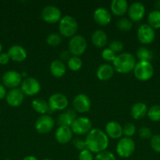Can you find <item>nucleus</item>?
Listing matches in <instances>:
<instances>
[{
    "label": "nucleus",
    "mask_w": 160,
    "mask_h": 160,
    "mask_svg": "<svg viewBox=\"0 0 160 160\" xmlns=\"http://www.w3.org/2000/svg\"><path fill=\"white\" fill-rule=\"evenodd\" d=\"M92 121L88 117H77L70 127L73 134L77 135L87 134L92 130Z\"/></svg>",
    "instance_id": "0eeeda50"
},
{
    "label": "nucleus",
    "mask_w": 160,
    "mask_h": 160,
    "mask_svg": "<svg viewBox=\"0 0 160 160\" xmlns=\"http://www.w3.org/2000/svg\"><path fill=\"white\" fill-rule=\"evenodd\" d=\"M72 144H73L74 146H75L77 149L79 150L80 152L86 148L85 141L82 140L79 138H74L73 141H72Z\"/></svg>",
    "instance_id": "a19ab883"
},
{
    "label": "nucleus",
    "mask_w": 160,
    "mask_h": 160,
    "mask_svg": "<svg viewBox=\"0 0 160 160\" xmlns=\"http://www.w3.org/2000/svg\"><path fill=\"white\" fill-rule=\"evenodd\" d=\"M147 22L153 29H159L160 28V10L152 11L149 12L147 17Z\"/></svg>",
    "instance_id": "cd10ccee"
},
{
    "label": "nucleus",
    "mask_w": 160,
    "mask_h": 160,
    "mask_svg": "<svg viewBox=\"0 0 160 160\" xmlns=\"http://www.w3.org/2000/svg\"><path fill=\"white\" fill-rule=\"evenodd\" d=\"M101 56L103 58L104 60L107 61V62H114L115 59L116 58V54L110 49L109 48H107L103 49L101 52Z\"/></svg>",
    "instance_id": "c9c22d12"
},
{
    "label": "nucleus",
    "mask_w": 160,
    "mask_h": 160,
    "mask_svg": "<svg viewBox=\"0 0 160 160\" xmlns=\"http://www.w3.org/2000/svg\"><path fill=\"white\" fill-rule=\"evenodd\" d=\"M87 48L86 39L80 34H75L71 38L68 42V51L72 56H80L86 52Z\"/></svg>",
    "instance_id": "423d86ee"
},
{
    "label": "nucleus",
    "mask_w": 160,
    "mask_h": 160,
    "mask_svg": "<svg viewBox=\"0 0 160 160\" xmlns=\"http://www.w3.org/2000/svg\"><path fill=\"white\" fill-rule=\"evenodd\" d=\"M41 17L46 23H55L60 22L61 19L62 18V12L56 6H47L42 9Z\"/></svg>",
    "instance_id": "9d476101"
},
{
    "label": "nucleus",
    "mask_w": 160,
    "mask_h": 160,
    "mask_svg": "<svg viewBox=\"0 0 160 160\" xmlns=\"http://www.w3.org/2000/svg\"><path fill=\"white\" fill-rule=\"evenodd\" d=\"M20 90L24 95L34 96L41 91V84L35 78H27L20 84Z\"/></svg>",
    "instance_id": "6e6552de"
},
{
    "label": "nucleus",
    "mask_w": 160,
    "mask_h": 160,
    "mask_svg": "<svg viewBox=\"0 0 160 160\" xmlns=\"http://www.w3.org/2000/svg\"><path fill=\"white\" fill-rule=\"evenodd\" d=\"M136 64V57L130 52H122L116 56L113 62V67L119 73H128L133 71Z\"/></svg>",
    "instance_id": "f03ea898"
},
{
    "label": "nucleus",
    "mask_w": 160,
    "mask_h": 160,
    "mask_svg": "<svg viewBox=\"0 0 160 160\" xmlns=\"http://www.w3.org/2000/svg\"><path fill=\"white\" fill-rule=\"evenodd\" d=\"M129 4L126 0H113L111 3V12L117 17H122L128 11Z\"/></svg>",
    "instance_id": "5701e85b"
},
{
    "label": "nucleus",
    "mask_w": 160,
    "mask_h": 160,
    "mask_svg": "<svg viewBox=\"0 0 160 160\" xmlns=\"http://www.w3.org/2000/svg\"><path fill=\"white\" fill-rule=\"evenodd\" d=\"M136 58L139 59V61L150 62L153 58V53L149 48L141 46L136 51Z\"/></svg>",
    "instance_id": "c85d7f7f"
},
{
    "label": "nucleus",
    "mask_w": 160,
    "mask_h": 160,
    "mask_svg": "<svg viewBox=\"0 0 160 160\" xmlns=\"http://www.w3.org/2000/svg\"><path fill=\"white\" fill-rule=\"evenodd\" d=\"M2 49H3V45H2L1 42H0V53H1V52H2Z\"/></svg>",
    "instance_id": "09e8293b"
},
{
    "label": "nucleus",
    "mask_w": 160,
    "mask_h": 160,
    "mask_svg": "<svg viewBox=\"0 0 160 160\" xmlns=\"http://www.w3.org/2000/svg\"><path fill=\"white\" fill-rule=\"evenodd\" d=\"M138 134L141 138L144 139V140H147V139H151L152 135V130L150 128H147V127H143V128H140L138 131Z\"/></svg>",
    "instance_id": "58836bf2"
},
{
    "label": "nucleus",
    "mask_w": 160,
    "mask_h": 160,
    "mask_svg": "<svg viewBox=\"0 0 160 160\" xmlns=\"http://www.w3.org/2000/svg\"><path fill=\"white\" fill-rule=\"evenodd\" d=\"M55 138L59 144L65 145L73 138V132L70 127L60 126L55 132Z\"/></svg>",
    "instance_id": "f3484780"
},
{
    "label": "nucleus",
    "mask_w": 160,
    "mask_h": 160,
    "mask_svg": "<svg viewBox=\"0 0 160 160\" xmlns=\"http://www.w3.org/2000/svg\"><path fill=\"white\" fill-rule=\"evenodd\" d=\"M136 144L131 138H121L116 145V152L121 158L127 159L134 153Z\"/></svg>",
    "instance_id": "39448f33"
},
{
    "label": "nucleus",
    "mask_w": 160,
    "mask_h": 160,
    "mask_svg": "<svg viewBox=\"0 0 160 160\" xmlns=\"http://www.w3.org/2000/svg\"><path fill=\"white\" fill-rule=\"evenodd\" d=\"M91 41L94 46L104 48L108 44V35L103 30L97 29L92 34Z\"/></svg>",
    "instance_id": "393cba45"
},
{
    "label": "nucleus",
    "mask_w": 160,
    "mask_h": 160,
    "mask_svg": "<svg viewBox=\"0 0 160 160\" xmlns=\"http://www.w3.org/2000/svg\"><path fill=\"white\" fill-rule=\"evenodd\" d=\"M6 87L3 84H0V99H3L5 97H6Z\"/></svg>",
    "instance_id": "c03bdc74"
},
{
    "label": "nucleus",
    "mask_w": 160,
    "mask_h": 160,
    "mask_svg": "<svg viewBox=\"0 0 160 160\" xmlns=\"http://www.w3.org/2000/svg\"><path fill=\"white\" fill-rule=\"evenodd\" d=\"M82 67H83V60L79 56H72V57L67 61V67L72 71H78L81 70Z\"/></svg>",
    "instance_id": "c756f323"
},
{
    "label": "nucleus",
    "mask_w": 160,
    "mask_h": 160,
    "mask_svg": "<svg viewBox=\"0 0 160 160\" xmlns=\"http://www.w3.org/2000/svg\"><path fill=\"white\" fill-rule=\"evenodd\" d=\"M55 125L54 120L50 115H42L37 119L35 123V128L39 134H45L50 133Z\"/></svg>",
    "instance_id": "1a4fd4ad"
},
{
    "label": "nucleus",
    "mask_w": 160,
    "mask_h": 160,
    "mask_svg": "<svg viewBox=\"0 0 160 160\" xmlns=\"http://www.w3.org/2000/svg\"><path fill=\"white\" fill-rule=\"evenodd\" d=\"M85 143L88 150L93 153L98 154L106 151L109 140L104 131L98 128H93L86 134Z\"/></svg>",
    "instance_id": "f257e3e1"
},
{
    "label": "nucleus",
    "mask_w": 160,
    "mask_h": 160,
    "mask_svg": "<svg viewBox=\"0 0 160 160\" xmlns=\"http://www.w3.org/2000/svg\"><path fill=\"white\" fill-rule=\"evenodd\" d=\"M133 74L139 81H147L153 76L154 67L150 62L139 61L133 69Z\"/></svg>",
    "instance_id": "20e7f679"
},
{
    "label": "nucleus",
    "mask_w": 160,
    "mask_h": 160,
    "mask_svg": "<svg viewBox=\"0 0 160 160\" xmlns=\"http://www.w3.org/2000/svg\"><path fill=\"white\" fill-rule=\"evenodd\" d=\"M147 105L144 102H136L132 106L130 109V114L131 117L134 120H139L144 118L147 113Z\"/></svg>",
    "instance_id": "a878e982"
},
{
    "label": "nucleus",
    "mask_w": 160,
    "mask_h": 160,
    "mask_svg": "<svg viewBox=\"0 0 160 160\" xmlns=\"http://www.w3.org/2000/svg\"><path fill=\"white\" fill-rule=\"evenodd\" d=\"M0 112H1V109H0Z\"/></svg>",
    "instance_id": "603ef678"
},
{
    "label": "nucleus",
    "mask_w": 160,
    "mask_h": 160,
    "mask_svg": "<svg viewBox=\"0 0 160 160\" xmlns=\"http://www.w3.org/2000/svg\"><path fill=\"white\" fill-rule=\"evenodd\" d=\"M6 102L12 107H18L23 103L24 95L19 88L11 89L6 97Z\"/></svg>",
    "instance_id": "dca6fc26"
},
{
    "label": "nucleus",
    "mask_w": 160,
    "mask_h": 160,
    "mask_svg": "<svg viewBox=\"0 0 160 160\" xmlns=\"http://www.w3.org/2000/svg\"><path fill=\"white\" fill-rule=\"evenodd\" d=\"M150 144L154 152L160 153V134H155L152 136Z\"/></svg>",
    "instance_id": "4c0bfd02"
},
{
    "label": "nucleus",
    "mask_w": 160,
    "mask_h": 160,
    "mask_svg": "<svg viewBox=\"0 0 160 160\" xmlns=\"http://www.w3.org/2000/svg\"><path fill=\"white\" fill-rule=\"evenodd\" d=\"M155 7L156 8L157 10H159L160 9V0L155 2Z\"/></svg>",
    "instance_id": "49530a36"
},
{
    "label": "nucleus",
    "mask_w": 160,
    "mask_h": 160,
    "mask_svg": "<svg viewBox=\"0 0 160 160\" xmlns=\"http://www.w3.org/2000/svg\"><path fill=\"white\" fill-rule=\"evenodd\" d=\"M108 48L112 50L115 54L116 53H120L122 52L124 48V44L123 42L119 40H114L110 42Z\"/></svg>",
    "instance_id": "f704fd0d"
},
{
    "label": "nucleus",
    "mask_w": 160,
    "mask_h": 160,
    "mask_svg": "<svg viewBox=\"0 0 160 160\" xmlns=\"http://www.w3.org/2000/svg\"><path fill=\"white\" fill-rule=\"evenodd\" d=\"M8 55L11 60L17 62H21L27 59L28 53L23 46L19 45H13L8 50Z\"/></svg>",
    "instance_id": "a211bd4d"
},
{
    "label": "nucleus",
    "mask_w": 160,
    "mask_h": 160,
    "mask_svg": "<svg viewBox=\"0 0 160 160\" xmlns=\"http://www.w3.org/2000/svg\"><path fill=\"white\" fill-rule=\"evenodd\" d=\"M2 81L6 88L11 89L17 88L22 82L21 74L15 70H9L3 75Z\"/></svg>",
    "instance_id": "4468645a"
},
{
    "label": "nucleus",
    "mask_w": 160,
    "mask_h": 160,
    "mask_svg": "<svg viewBox=\"0 0 160 160\" xmlns=\"http://www.w3.org/2000/svg\"><path fill=\"white\" fill-rule=\"evenodd\" d=\"M137 38L141 43L144 45L151 44L155 38V29L146 23L141 24L137 30Z\"/></svg>",
    "instance_id": "ddd939ff"
},
{
    "label": "nucleus",
    "mask_w": 160,
    "mask_h": 160,
    "mask_svg": "<svg viewBox=\"0 0 160 160\" xmlns=\"http://www.w3.org/2000/svg\"><path fill=\"white\" fill-rule=\"evenodd\" d=\"M4 160H11L10 159H5Z\"/></svg>",
    "instance_id": "3c124183"
},
{
    "label": "nucleus",
    "mask_w": 160,
    "mask_h": 160,
    "mask_svg": "<svg viewBox=\"0 0 160 160\" xmlns=\"http://www.w3.org/2000/svg\"><path fill=\"white\" fill-rule=\"evenodd\" d=\"M77 118L76 112L74 109H67L64 112L61 113L57 118V123L60 126L71 127L74 120Z\"/></svg>",
    "instance_id": "412c9836"
},
{
    "label": "nucleus",
    "mask_w": 160,
    "mask_h": 160,
    "mask_svg": "<svg viewBox=\"0 0 160 160\" xmlns=\"http://www.w3.org/2000/svg\"><path fill=\"white\" fill-rule=\"evenodd\" d=\"M78 25L76 20L72 16H64L59 22L60 34L65 38H72L75 35L78 31Z\"/></svg>",
    "instance_id": "7ed1b4c3"
},
{
    "label": "nucleus",
    "mask_w": 160,
    "mask_h": 160,
    "mask_svg": "<svg viewBox=\"0 0 160 160\" xmlns=\"http://www.w3.org/2000/svg\"><path fill=\"white\" fill-rule=\"evenodd\" d=\"M31 106L36 112L42 115H45V113H47L50 110L48 102H46L43 98H37L34 99L31 102Z\"/></svg>",
    "instance_id": "bb28decb"
},
{
    "label": "nucleus",
    "mask_w": 160,
    "mask_h": 160,
    "mask_svg": "<svg viewBox=\"0 0 160 160\" xmlns=\"http://www.w3.org/2000/svg\"><path fill=\"white\" fill-rule=\"evenodd\" d=\"M20 74H21V77H22V78H27V75H28V73H27L26 72H22V73H20Z\"/></svg>",
    "instance_id": "de8ad7c7"
},
{
    "label": "nucleus",
    "mask_w": 160,
    "mask_h": 160,
    "mask_svg": "<svg viewBox=\"0 0 160 160\" xmlns=\"http://www.w3.org/2000/svg\"><path fill=\"white\" fill-rule=\"evenodd\" d=\"M9 60H10V58H9L8 53H0V64L1 65H6L9 62Z\"/></svg>",
    "instance_id": "37998d69"
},
{
    "label": "nucleus",
    "mask_w": 160,
    "mask_h": 160,
    "mask_svg": "<svg viewBox=\"0 0 160 160\" xmlns=\"http://www.w3.org/2000/svg\"><path fill=\"white\" fill-rule=\"evenodd\" d=\"M127 13L132 22H139L144 18L145 15V7L143 3L140 2H134L129 6Z\"/></svg>",
    "instance_id": "2eb2a0df"
},
{
    "label": "nucleus",
    "mask_w": 160,
    "mask_h": 160,
    "mask_svg": "<svg viewBox=\"0 0 160 160\" xmlns=\"http://www.w3.org/2000/svg\"><path fill=\"white\" fill-rule=\"evenodd\" d=\"M147 117L152 121H160V105H154L147 110Z\"/></svg>",
    "instance_id": "7c9ffc66"
},
{
    "label": "nucleus",
    "mask_w": 160,
    "mask_h": 160,
    "mask_svg": "<svg viewBox=\"0 0 160 160\" xmlns=\"http://www.w3.org/2000/svg\"><path fill=\"white\" fill-rule=\"evenodd\" d=\"M50 70L51 74L54 78H62L66 73L67 67L64 62H62L61 59H55L50 63Z\"/></svg>",
    "instance_id": "b1692460"
},
{
    "label": "nucleus",
    "mask_w": 160,
    "mask_h": 160,
    "mask_svg": "<svg viewBox=\"0 0 160 160\" xmlns=\"http://www.w3.org/2000/svg\"><path fill=\"white\" fill-rule=\"evenodd\" d=\"M105 134L111 139H120L123 135L122 127L116 121H110L105 126Z\"/></svg>",
    "instance_id": "6ab92c4d"
},
{
    "label": "nucleus",
    "mask_w": 160,
    "mask_h": 160,
    "mask_svg": "<svg viewBox=\"0 0 160 160\" xmlns=\"http://www.w3.org/2000/svg\"><path fill=\"white\" fill-rule=\"evenodd\" d=\"M42 160H52V159H42Z\"/></svg>",
    "instance_id": "8fccbe9b"
},
{
    "label": "nucleus",
    "mask_w": 160,
    "mask_h": 160,
    "mask_svg": "<svg viewBox=\"0 0 160 160\" xmlns=\"http://www.w3.org/2000/svg\"><path fill=\"white\" fill-rule=\"evenodd\" d=\"M23 160H38V159L34 156H27L24 158Z\"/></svg>",
    "instance_id": "a18cd8bd"
},
{
    "label": "nucleus",
    "mask_w": 160,
    "mask_h": 160,
    "mask_svg": "<svg viewBox=\"0 0 160 160\" xmlns=\"http://www.w3.org/2000/svg\"><path fill=\"white\" fill-rule=\"evenodd\" d=\"M94 21L100 26H107L111 20V14L107 9L97 8L93 12Z\"/></svg>",
    "instance_id": "aec40b11"
},
{
    "label": "nucleus",
    "mask_w": 160,
    "mask_h": 160,
    "mask_svg": "<svg viewBox=\"0 0 160 160\" xmlns=\"http://www.w3.org/2000/svg\"><path fill=\"white\" fill-rule=\"evenodd\" d=\"M116 26H117L118 29L120 30L121 31L126 32V31H130L132 29V28H133V22L130 19L122 17L117 22Z\"/></svg>",
    "instance_id": "2f4dec72"
},
{
    "label": "nucleus",
    "mask_w": 160,
    "mask_h": 160,
    "mask_svg": "<svg viewBox=\"0 0 160 160\" xmlns=\"http://www.w3.org/2000/svg\"><path fill=\"white\" fill-rule=\"evenodd\" d=\"M115 73V70L113 66L109 63H104L100 65L97 70V78L100 81H106L111 79Z\"/></svg>",
    "instance_id": "4be33fe9"
},
{
    "label": "nucleus",
    "mask_w": 160,
    "mask_h": 160,
    "mask_svg": "<svg viewBox=\"0 0 160 160\" xmlns=\"http://www.w3.org/2000/svg\"><path fill=\"white\" fill-rule=\"evenodd\" d=\"M49 106L50 110L61 111L67 109L68 105V99L67 96L62 93H54L49 98Z\"/></svg>",
    "instance_id": "f8f14e48"
},
{
    "label": "nucleus",
    "mask_w": 160,
    "mask_h": 160,
    "mask_svg": "<svg viewBox=\"0 0 160 160\" xmlns=\"http://www.w3.org/2000/svg\"><path fill=\"white\" fill-rule=\"evenodd\" d=\"M78 160H94L93 153L87 148L83 150L78 154Z\"/></svg>",
    "instance_id": "ea45409f"
},
{
    "label": "nucleus",
    "mask_w": 160,
    "mask_h": 160,
    "mask_svg": "<svg viewBox=\"0 0 160 160\" xmlns=\"http://www.w3.org/2000/svg\"><path fill=\"white\" fill-rule=\"evenodd\" d=\"M94 160H117V159L112 152L106 150L97 154L94 157Z\"/></svg>",
    "instance_id": "e433bc0d"
},
{
    "label": "nucleus",
    "mask_w": 160,
    "mask_h": 160,
    "mask_svg": "<svg viewBox=\"0 0 160 160\" xmlns=\"http://www.w3.org/2000/svg\"><path fill=\"white\" fill-rule=\"evenodd\" d=\"M72 55L71 54V52L68 50H64L60 54V58H61V60L62 62H67L69 60V59L72 57Z\"/></svg>",
    "instance_id": "79ce46f5"
},
{
    "label": "nucleus",
    "mask_w": 160,
    "mask_h": 160,
    "mask_svg": "<svg viewBox=\"0 0 160 160\" xmlns=\"http://www.w3.org/2000/svg\"><path fill=\"white\" fill-rule=\"evenodd\" d=\"M136 131V128L135 124L133 123H130V122H128L122 127V131H123V134L125 135V137L131 138L132 136L134 135Z\"/></svg>",
    "instance_id": "72a5a7b5"
},
{
    "label": "nucleus",
    "mask_w": 160,
    "mask_h": 160,
    "mask_svg": "<svg viewBox=\"0 0 160 160\" xmlns=\"http://www.w3.org/2000/svg\"><path fill=\"white\" fill-rule=\"evenodd\" d=\"M72 105L75 112L85 113L90 110L92 102L88 95H86V94L80 93L74 98Z\"/></svg>",
    "instance_id": "9b49d317"
},
{
    "label": "nucleus",
    "mask_w": 160,
    "mask_h": 160,
    "mask_svg": "<svg viewBox=\"0 0 160 160\" xmlns=\"http://www.w3.org/2000/svg\"><path fill=\"white\" fill-rule=\"evenodd\" d=\"M45 42L50 46L56 47L60 45V44L62 42V38L60 34L57 33H51L46 37Z\"/></svg>",
    "instance_id": "473e14b6"
}]
</instances>
